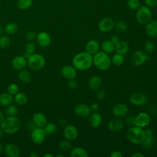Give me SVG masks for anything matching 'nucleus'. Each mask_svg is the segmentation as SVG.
<instances>
[{
	"instance_id": "1",
	"label": "nucleus",
	"mask_w": 157,
	"mask_h": 157,
	"mask_svg": "<svg viewBox=\"0 0 157 157\" xmlns=\"http://www.w3.org/2000/svg\"><path fill=\"white\" fill-rule=\"evenodd\" d=\"M72 66L78 71L89 69L93 64V55L86 52L77 53L72 58Z\"/></svg>"
},
{
	"instance_id": "2",
	"label": "nucleus",
	"mask_w": 157,
	"mask_h": 157,
	"mask_svg": "<svg viewBox=\"0 0 157 157\" xmlns=\"http://www.w3.org/2000/svg\"><path fill=\"white\" fill-rule=\"evenodd\" d=\"M21 126V122L15 116H8L4 118L0 128L3 132L7 134H13L19 131Z\"/></svg>"
},
{
	"instance_id": "3",
	"label": "nucleus",
	"mask_w": 157,
	"mask_h": 157,
	"mask_svg": "<svg viewBox=\"0 0 157 157\" xmlns=\"http://www.w3.org/2000/svg\"><path fill=\"white\" fill-rule=\"evenodd\" d=\"M93 64L101 71L109 69L112 64L111 58L109 54L101 51L98 52L93 56Z\"/></svg>"
},
{
	"instance_id": "4",
	"label": "nucleus",
	"mask_w": 157,
	"mask_h": 157,
	"mask_svg": "<svg viewBox=\"0 0 157 157\" xmlns=\"http://www.w3.org/2000/svg\"><path fill=\"white\" fill-rule=\"evenodd\" d=\"M145 136V132L143 128L136 126H131L126 132L128 140L134 144H141Z\"/></svg>"
},
{
	"instance_id": "5",
	"label": "nucleus",
	"mask_w": 157,
	"mask_h": 157,
	"mask_svg": "<svg viewBox=\"0 0 157 157\" xmlns=\"http://www.w3.org/2000/svg\"><path fill=\"white\" fill-rule=\"evenodd\" d=\"M45 63V58L39 53H33L27 58V64L32 70L39 71L42 69Z\"/></svg>"
},
{
	"instance_id": "6",
	"label": "nucleus",
	"mask_w": 157,
	"mask_h": 157,
	"mask_svg": "<svg viewBox=\"0 0 157 157\" xmlns=\"http://www.w3.org/2000/svg\"><path fill=\"white\" fill-rule=\"evenodd\" d=\"M137 21L142 25H147L151 20L152 13L150 8L147 6H140L136 13Z\"/></svg>"
},
{
	"instance_id": "7",
	"label": "nucleus",
	"mask_w": 157,
	"mask_h": 157,
	"mask_svg": "<svg viewBox=\"0 0 157 157\" xmlns=\"http://www.w3.org/2000/svg\"><path fill=\"white\" fill-rule=\"evenodd\" d=\"M46 136V133L43 128L36 127L32 130L31 139L34 144L39 145L44 142Z\"/></svg>"
},
{
	"instance_id": "8",
	"label": "nucleus",
	"mask_w": 157,
	"mask_h": 157,
	"mask_svg": "<svg viewBox=\"0 0 157 157\" xmlns=\"http://www.w3.org/2000/svg\"><path fill=\"white\" fill-rule=\"evenodd\" d=\"M150 58V56L147 53L142 50H137L132 55L131 61L134 65L140 66Z\"/></svg>"
},
{
	"instance_id": "9",
	"label": "nucleus",
	"mask_w": 157,
	"mask_h": 157,
	"mask_svg": "<svg viewBox=\"0 0 157 157\" xmlns=\"http://www.w3.org/2000/svg\"><path fill=\"white\" fill-rule=\"evenodd\" d=\"M130 103L135 106H141L147 102V96L142 92L137 91L133 93L129 98Z\"/></svg>"
},
{
	"instance_id": "10",
	"label": "nucleus",
	"mask_w": 157,
	"mask_h": 157,
	"mask_svg": "<svg viewBox=\"0 0 157 157\" xmlns=\"http://www.w3.org/2000/svg\"><path fill=\"white\" fill-rule=\"evenodd\" d=\"M150 115L145 112H140L134 117V126L144 128L150 124Z\"/></svg>"
},
{
	"instance_id": "11",
	"label": "nucleus",
	"mask_w": 157,
	"mask_h": 157,
	"mask_svg": "<svg viewBox=\"0 0 157 157\" xmlns=\"http://www.w3.org/2000/svg\"><path fill=\"white\" fill-rule=\"evenodd\" d=\"M115 23L113 20L109 17H105L101 20L98 23V29L102 33L110 31L114 28Z\"/></svg>"
},
{
	"instance_id": "12",
	"label": "nucleus",
	"mask_w": 157,
	"mask_h": 157,
	"mask_svg": "<svg viewBox=\"0 0 157 157\" xmlns=\"http://www.w3.org/2000/svg\"><path fill=\"white\" fill-rule=\"evenodd\" d=\"M78 129L73 124H68L64 127V136L66 139L72 141L77 139L78 136Z\"/></svg>"
},
{
	"instance_id": "13",
	"label": "nucleus",
	"mask_w": 157,
	"mask_h": 157,
	"mask_svg": "<svg viewBox=\"0 0 157 157\" xmlns=\"http://www.w3.org/2000/svg\"><path fill=\"white\" fill-rule=\"evenodd\" d=\"M74 113L81 117H89L91 110L88 105L83 103H79L74 107Z\"/></svg>"
},
{
	"instance_id": "14",
	"label": "nucleus",
	"mask_w": 157,
	"mask_h": 157,
	"mask_svg": "<svg viewBox=\"0 0 157 157\" xmlns=\"http://www.w3.org/2000/svg\"><path fill=\"white\" fill-rule=\"evenodd\" d=\"M108 129L113 132L121 131L124 127V121L120 117H116L111 119L107 124Z\"/></svg>"
},
{
	"instance_id": "15",
	"label": "nucleus",
	"mask_w": 157,
	"mask_h": 157,
	"mask_svg": "<svg viewBox=\"0 0 157 157\" xmlns=\"http://www.w3.org/2000/svg\"><path fill=\"white\" fill-rule=\"evenodd\" d=\"M129 112L128 106L123 103H118L115 105L112 109L113 115L115 117H125Z\"/></svg>"
},
{
	"instance_id": "16",
	"label": "nucleus",
	"mask_w": 157,
	"mask_h": 157,
	"mask_svg": "<svg viewBox=\"0 0 157 157\" xmlns=\"http://www.w3.org/2000/svg\"><path fill=\"white\" fill-rule=\"evenodd\" d=\"M36 40L40 46L46 47H48L51 43V37L48 33L42 31L37 34Z\"/></svg>"
},
{
	"instance_id": "17",
	"label": "nucleus",
	"mask_w": 157,
	"mask_h": 157,
	"mask_svg": "<svg viewBox=\"0 0 157 157\" xmlns=\"http://www.w3.org/2000/svg\"><path fill=\"white\" fill-rule=\"evenodd\" d=\"M27 59L24 56H17L13 58L12 66L13 69L17 71H21L26 66Z\"/></svg>"
},
{
	"instance_id": "18",
	"label": "nucleus",
	"mask_w": 157,
	"mask_h": 157,
	"mask_svg": "<svg viewBox=\"0 0 157 157\" xmlns=\"http://www.w3.org/2000/svg\"><path fill=\"white\" fill-rule=\"evenodd\" d=\"M4 150L5 153L9 157H18L20 155V150L19 147L12 143L6 144Z\"/></svg>"
},
{
	"instance_id": "19",
	"label": "nucleus",
	"mask_w": 157,
	"mask_h": 157,
	"mask_svg": "<svg viewBox=\"0 0 157 157\" xmlns=\"http://www.w3.org/2000/svg\"><path fill=\"white\" fill-rule=\"evenodd\" d=\"M32 121L36 127L39 128H44L47 123L45 115L41 112L34 113L33 116Z\"/></svg>"
},
{
	"instance_id": "20",
	"label": "nucleus",
	"mask_w": 157,
	"mask_h": 157,
	"mask_svg": "<svg viewBox=\"0 0 157 157\" xmlns=\"http://www.w3.org/2000/svg\"><path fill=\"white\" fill-rule=\"evenodd\" d=\"M62 75L66 79H74L77 75V69L73 66L67 65L61 69Z\"/></svg>"
},
{
	"instance_id": "21",
	"label": "nucleus",
	"mask_w": 157,
	"mask_h": 157,
	"mask_svg": "<svg viewBox=\"0 0 157 157\" xmlns=\"http://www.w3.org/2000/svg\"><path fill=\"white\" fill-rule=\"evenodd\" d=\"M102 116L98 112V111L91 112L89 115V121L93 128H96L99 127L102 123Z\"/></svg>"
},
{
	"instance_id": "22",
	"label": "nucleus",
	"mask_w": 157,
	"mask_h": 157,
	"mask_svg": "<svg viewBox=\"0 0 157 157\" xmlns=\"http://www.w3.org/2000/svg\"><path fill=\"white\" fill-rule=\"evenodd\" d=\"M99 47L100 46L98 42L94 39H91L86 43L85 45V50L86 52L93 56L99 52Z\"/></svg>"
},
{
	"instance_id": "23",
	"label": "nucleus",
	"mask_w": 157,
	"mask_h": 157,
	"mask_svg": "<svg viewBox=\"0 0 157 157\" xmlns=\"http://www.w3.org/2000/svg\"><path fill=\"white\" fill-rule=\"evenodd\" d=\"M146 34L150 37H157V21H150L146 25L145 28Z\"/></svg>"
},
{
	"instance_id": "24",
	"label": "nucleus",
	"mask_w": 157,
	"mask_h": 157,
	"mask_svg": "<svg viewBox=\"0 0 157 157\" xmlns=\"http://www.w3.org/2000/svg\"><path fill=\"white\" fill-rule=\"evenodd\" d=\"M102 85V79L99 75L92 76L88 81V86L93 91L99 90Z\"/></svg>"
},
{
	"instance_id": "25",
	"label": "nucleus",
	"mask_w": 157,
	"mask_h": 157,
	"mask_svg": "<svg viewBox=\"0 0 157 157\" xmlns=\"http://www.w3.org/2000/svg\"><path fill=\"white\" fill-rule=\"evenodd\" d=\"M155 142H156V140L153 134L148 135L145 136V139L141 143V145L144 148V149L148 150L153 148V147L155 144Z\"/></svg>"
},
{
	"instance_id": "26",
	"label": "nucleus",
	"mask_w": 157,
	"mask_h": 157,
	"mask_svg": "<svg viewBox=\"0 0 157 157\" xmlns=\"http://www.w3.org/2000/svg\"><path fill=\"white\" fill-rule=\"evenodd\" d=\"M14 100L12 94L9 93H2L0 94V104L3 106H8L13 102Z\"/></svg>"
},
{
	"instance_id": "27",
	"label": "nucleus",
	"mask_w": 157,
	"mask_h": 157,
	"mask_svg": "<svg viewBox=\"0 0 157 157\" xmlns=\"http://www.w3.org/2000/svg\"><path fill=\"white\" fill-rule=\"evenodd\" d=\"M129 50V44L125 41H120L115 45V51L121 55L126 54Z\"/></svg>"
},
{
	"instance_id": "28",
	"label": "nucleus",
	"mask_w": 157,
	"mask_h": 157,
	"mask_svg": "<svg viewBox=\"0 0 157 157\" xmlns=\"http://www.w3.org/2000/svg\"><path fill=\"white\" fill-rule=\"evenodd\" d=\"M70 155L72 157H88V153L84 148L80 147H76L72 148Z\"/></svg>"
},
{
	"instance_id": "29",
	"label": "nucleus",
	"mask_w": 157,
	"mask_h": 157,
	"mask_svg": "<svg viewBox=\"0 0 157 157\" xmlns=\"http://www.w3.org/2000/svg\"><path fill=\"white\" fill-rule=\"evenodd\" d=\"M101 47L102 51L107 54H110L115 51V45L110 40H107L102 42Z\"/></svg>"
},
{
	"instance_id": "30",
	"label": "nucleus",
	"mask_w": 157,
	"mask_h": 157,
	"mask_svg": "<svg viewBox=\"0 0 157 157\" xmlns=\"http://www.w3.org/2000/svg\"><path fill=\"white\" fill-rule=\"evenodd\" d=\"M18 76L19 80L25 83H29L32 80V75L31 73L26 70L22 69L20 71Z\"/></svg>"
},
{
	"instance_id": "31",
	"label": "nucleus",
	"mask_w": 157,
	"mask_h": 157,
	"mask_svg": "<svg viewBox=\"0 0 157 157\" xmlns=\"http://www.w3.org/2000/svg\"><path fill=\"white\" fill-rule=\"evenodd\" d=\"M15 102L20 105H25L28 102V97L27 96L22 92H18L14 96Z\"/></svg>"
},
{
	"instance_id": "32",
	"label": "nucleus",
	"mask_w": 157,
	"mask_h": 157,
	"mask_svg": "<svg viewBox=\"0 0 157 157\" xmlns=\"http://www.w3.org/2000/svg\"><path fill=\"white\" fill-rule=\"evenodd\" d=\"M36 45L34 43L29 42L25 46V52L24 53V56L26 58H28L31 55L34 53L36 51Z\"/></svg>"
},
{
	"instance_id": "33",
	"label": "nucleus",
	"mask_w": 157,
	"mask_h": 157,
	"mask_svg": "<svg viewBox=\"0 0 157 157\" xmlns=\"http://www.w3.org/2000/svg\"><path fill=\"white\" fill-rule=\"evenodd\" d=\"M124 58L123 55L119 53H116V54H114L111 58L112 64L117 66H121L124 63Z\"/></svg>"
},
{
	"instance_id": "34",
	"label": "nucleus",
	"mask_w": 157,
	"mask_h": 157,
	"mask_svg": "<svg viewBox=\"0 0 157 157\" xmlns=\"http://www.w3.org/2000/svg\"><path fill=\"white\" fill-rule=\"evenodd\" d=\"M43 128H44L47 136L54 134L57 131V127H56V124L52 122L47 123V124L45 125V126Z\"/></svg>"
},
{
	"instance_id": "35",
	"label": "nucleus",
	"mask_w": 157,
	"mask_h": 157,
	"mask_svg": "<svg viewBox=\"0 0 157 157\" xmlns=\"http://www.w3.org/2000/svg\"><path fill=\"white\" fill-rule=\"evenodd\" d=\"M11 39L7 35L0 36V48H6L10 45Z\"/></svg>"
},
{
	"instance_id": "36",
	"label": "nucleus",
	"mask_w": 157,
	"mask_h": 157,
	"mask_svg": "<svg viewBox=\"0 0 157 157\" xmlns=\"http://www.w3.org/2000/svg\"><path fill=\"white\" fill-rule=\"evenodd\" d=\"M18 30V26L15 23H9L5 27V31L8 34H14Z\"/></svg>"
},
{
	"instance_id": "37",
	"label": "nucleus",
	"mask_w": 157,
	"mask_h": 157,
	"mask_svg": "<svg viewBox=\"0 0 157 157\" xmlns=\"http://www.w3.org/2000/svg\"><path fill=\"white\" fill-rule=\"evenodd\" d=\"M33 4V0H18V7L21 10H26L29 8Z\"/></svg>"
},
{
	"instance_id": "38",
	"label": "nucleus",
	"mask_w": 157,
	"mask_h": 157,
	"mask_svg": "<svg viewBox=\"0 0 157 157\" xmlns=\"http://www.w3.org/2000/svg\"><path fill=\"white\" fill-rule=\"evenodd\" d=\"M59 149L62 151H67L72 147V144L68 140H64L59 142L58 145Z\"/></svg>"
},
{
	"instance_id": "39",
	"label": "nucleus",
	"mask_w": 157,
	"mask_h": 157,
	"mask_svg": "<svg viewBox=\"0 0 157 157\" xmlns=\"http://www.w3.org/2000/svg\"><path fill=\"white\" fill-rule=\"evenodd\" d=\"M114 28L118 32H124L128 29V25L125 21L120 20L115 23Z\"/></svg>"
},
{
	"instance_id": "40",
	"label": "nucleus",
	"mask_w": 157,
	"mask_h": 157,
	"mask_svg": "<svg viewBox=\"0 0 157 157\" xmlns=\"http://www.w3.org/2000/svg\"><path fill=\"white\" fill-rule=\"evenodd\" d=\"M18 110L16 105H9L6 108L5 112L7 116H15L18 113Z\"/></svg>"
},
{
	"instance_id": "41",
	"label": "nucleus",
	"mask_w": 157,
	"mask_h": 157,
	"mask_svg": "<svg viewBox=\"0 0 157 157\" xmlns=\"http://www.w3.org/2000/svg\"><path fill=\"white\" fill-rule=\"evenodd\" d=\"M155 44L152 41H150V40L147 41L145 43L144 47L145 53H147L148 55L153 53V52L155 50Z\"/></svg>"
},
{
	"instance_id": "42",
	"label": "nucleus",
	"mask_w": 157,
	"mask_h": 157,
	"mask_svg": "<svg viewBox=\"0 0 157 157\" xmlns=\"http://www.w3.org/2000/svg\"><path fill=\"white\" fill-rule=\"evenodd\" d=\"M128 6L131 10H137L140 7V0H128Z\"/></svg>"
},
{
	"instance_id": "43",
	"label": "nucleus",
	"mask_w": 157,
	"mask_h": 157,
	"mask_svg": "<svg viewBox=\"0 0 157 157\" xmlns=\"http://www.w3.org/2000/svg\"><path fill=\"white\" fill-rule=\"evenodd\" d=\"M7 92L12 95H15L18 92H19V88L17 84L11 83L8 86Z\"/></svg>"
},
{
	"instance_id": "44",
	"label": "nucleus",
	"mask_w": 157,
	"mask_h": 157,
	"mask_svg": "<svg viewBox=\"0 0 157 157\" xmlns=\"http://www.w3.org/2000/svg\"><path fill=\"white\" fill-rule=\"evenodd\" d=\"M36 36H37V34L34 31H30L28 32L26 34V38L29 42L33 41L35 39H36Z\"/></svg>"
},
{
	"instance_id": "45",
	"label": "nucleus",
	"mask_w": 157,
	"mask_h": 157,
	"mask_svg": "<svg viewBox=\"0 0 157 157\" xmlns=\"http://www.w3.org/2000/svg\"><path fill=\"white\" fill-rule=\"evenodd\" d=\"M96 96L97 99L99 101H102L105 98V91L104 90L99 89V90H97V93H96Z\"/></svg>"
},
{
	"instance_id": "46",
	"label": "nucleus",
	"mask_w": 157,
	"mask_h": 157,
	"mask_svg": "<svg viewBox=\"0 0 157 157\" xmlns=\"http://www.w3.org/2000/svg\"><path fill=\"white\" fill-rule=\"evenodd\" d=\"M67 87L71 90H74L77 87V82L74 79L69 80L67 82Z\"/></svg>"
},
{
	"instance_id": "47",
	"label": "nucleus",
	"mask_w": 157,
	"mask_h": 157,
	"mask_svg": "<svg viewBox=\"0 0 157 157\" xmlns=\"http://www.w3.org/2000/svg\"><path fill=\"white\" fill-rule=\"evenodd\" d=\"M144 2L148 7H155L157 6V0H144Z\"/></svg>"
},
{
	"instance_id": "48",
	"label": "nucleus",
	"mask_w": 157,
	"mask_h": 157,
	"mask_svg": "<svg viewBox=\"0 0 157 157\" xmlns=\"http://www.w3.org/2000/svg\"><path fill=\"white\" fill-rule=\"evenodd\" d=\"M126 123L128 126H134V116H129L126 119Z\"/></svg>"
},
{
	"instance_id": "49",
	"label": "nucleus",
	"mask_w": 157,
	"mask_h": 157,
	"mask_svg": "<svg viewBox=\"0 0 157 157\" xmlns=\"http://www.w3.org/2000/svg\"><path fill=\"white\" fill-rule=\"evenodd\" d=\"M114 45L117 44L118 42H119L120 41V37L117 36V35H112L110 37V39H109Z\"/></svg>"
},
{
	"instance_id": "50",
	"label": "nucleus",
	"mask_w": 157,
	"mask_h": 157,
	"mask_svg": "<svg viewBox=\"0 0 157 157\" xmlns=\"http://www.w3.org/2000/svg\"><path fill=\"white\" fill-rule=\"evenodd\" d=\"M90 107L91 109V110L93 112H97L99 109V105L96 102H93L90 105Z\"/></svg>"
},
{
	"instance_id": "51",
	"label": "nucleus",
	"mask_w": 157,
	"mask_h": 157,
	"mask_svg": "<svg viewBox=\"0 0 157 157\" xmlns=\"http://www.w3.org/2000/svg\"><path fill=\"white\" fill-rule=\"evenodd\" d=\"M110 156L111 157H122L123 155L121 153V151L118 150H115L112 152V153L110 154Z\"/></svg>"
},
{
	"instance_id": "52",
	"label": "nucleus",
	"mask_w": 157,
	"mask_h": 157,
	"mask_svg": "<svg viewBox=\"0 0 157 157\" xmlns=\"http://www.w3.org/2000/svg\"><path fill=\"white\" fill-rule=\"evenodd\" d=\"M145 135L146 136H148V135H153V130L148 128H147L145 130Z\"/></svg>"
},
{
	"instance_id": "53",
	"label": "nucleus",
	"mask_w": 157,
	"mask_h": 157,
	"mask_svg": "<svg viewBox=\"0 0 157 157\" xmlns=\"http://www.w3.org/2000/svg\"><path fill=\"white\" fill-rule=\"evenodd\" d=\"M131 157H144V155L142 154L141 153L136 152L131 155Z\"/></svg>"
},
{
	"instance_id": "54",
	"label": "nucleus",
	"mask_w": 157,
	"mask_h": 157,
	"mask_svg": "<svg viewBox=\"0 0 157 157\" xmlns=\"http://www.w3.org/2000/svg\"><path fill=\"white\" fill-rule=\"evenodd\" d=\"M29 156L31 157H37L39 156L38 153L36 151H32L30 154H29Z\"/></svg>"
},
{
	"instance_id": "55",
	"label": "nucleus",
	"mask_w": 157,
	"mask_h": 157,
	"mask_svg": "<svg viewBox=\"0 0 157 157\" xmlns=\"http://www.w3.org/2000/svg\"><path fill=\"white\" fill-rule=\"evenodd\" d=\"M4 115L3 113L0 111V125H1V124L2 123V122L3 120H4Z\"/></svg>"
},
{
	"instance_id": "56",
	"label": "nucleus",
	"mask_w": 157,
	"mask_h": 157,
	"mask_svg": "<svg viewBox=\"0 0 157 157\" xmlns=\"http://www.w3.org/2000/svg\"><path fill=\"white\" fill-rule=\"evenodd\" d=\"M44 157H53V155H52V154H51V153H46V154H45V155H44V156H43Z\"/></svg>"
},
{
	"instance_id": "57",
	"label": "nucleus",
	"mask_w": 157,
	"mask_h": 157,
	"mask_svg": "<svg viewBox=\"0 0 157 157\" xmlns=\"http://www.w3.org/2000/svg\"><path fill=\"white\" fill-rule=\"evenodd\" d=\"M4 147L2 146V144H0V153H1L4 151Z\"/></svg>"
},
{
	"instance_id": "58",
	"label": "nucleus",
	"mask_w": 157,
	"mask_h": 157,
	"mask_svg": "<svg viewBox=\"0 0 157 157\" xmlns=\"http://www.w3.org/2000/svg\"><path fill=\"white\" fill-rule=\"evenodd\" d=\"M3 131H2V130L1 129V128H0V140L2 139V136H3Z\"/></svg>"
},
{
	"instance_id": "59",
	"label": "nucleus",
	"mask_w": 157,
	"mask_h": 157,
	"mask_svg": "<svg viewBox=\"0 0 157 157\" xmlns=\"http://www.w3.org/2000/svg\"><path fill=\"white\" fill-rule=\"evenodd\" d=\"M3 32H4V29H3V28H2L1 26H0V36L2 35Z\"/></svg>"
},
{
	"instance_id": "60",
	"label": "nucleus",
	"mask_w": 157,
	"mask_h": 157,
	"mask_svg": "<svg viewBox=\"0 0 157 157\" xmlns=\"http://www.w3.org/2000/svg\"><path fill=\"white\" fill-rule=\"evenodd\" d=\"M56 156L57 157H63L64 155H56Z\"/></svg>"
},
{
	"instance_id": "61",
	"label": "nucleus",
	"mask_w": 157,
	"mask_h": 157,
	"mask_svg": "<svg viewBox=\"0 0 157 157\" xmlns=\"http://www.w3.org/2000/svg\"><path fill=\"white\" fill-rule=\"evenodd\" d=\"M0 105H1V104H0Z\"/></svg>"
}]
</instances>
